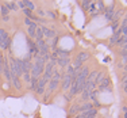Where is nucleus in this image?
<instances>
[{
	"label": "nucleus",
	"instance_id": "13",
	"mask_svg": "<svg viewBox=\"0 0 127 118\" xmlns=\"http://www.w3.org/2000/svg\"><path fill=\"white\" fill-rule=\"evenodd\" d=\"M77 111H80V105H73L69 110V116H74Z\"/></svg>",
	"mask_w": 127,
	"mask_h": 118
},
{
	"label": "nucleus",
	"instance_id": "24",
	"mask_svg": "<svg viewBox=\"0 0 127 118\" xmlns=\"http://www.w3.org/2000/svg\"><path fill=\"white\" fill-rule=\"evenodd\" d=\"M118 27H119V25H118V22H114L112 25H111V29H112V30H116Z\"/></svg>",
	"mask_w": 127,
	"mask_h": 118
},
{
	"label": "nucleus",
	"instance_id": "11",
	"mask_svg": "<svg viewBox=\"0 0 127 118\" xmlns=\"http://www.w3.org/2000/svg\"><path fill=\"white\" fill-rule=\"evenodd\" d=\"M93 109V103H84L80 106V111L84 113V111H88V110H92Z\"/></svg>",
	"mask_w": 127,
	"mask_h": 118
},
{
	"label": "nucleus",
	"instance_id": "30",
	"mask_svg": "<svg viewBox=\"0 0 127 118\" xmlns=\"http://www.w3.org/2000/svg\"><path fill=\"white\" fill-rule=\"evenodd\" d=\"M123 116H125V118H127V111H123Z\"/></svg>",
	"mask_w": 127,
	"mask_h": 118
},
{
	"label": "nucleus",
	"instance_id": "12",
	"mask_svg": "<svg viewBox=\"0 0 127 118\" xmlns=\"http://www.w3.org/2000/svg\"><path fill=\"white\" fill-rule=\"evenodd\" d=\"M35 39H37V41L43 39V31H42V27H37V30H35Z\"/></svg>",
	"mask_w": 127,
	"mask_h": 118
},
{
	"label": "nucleus",
	"instance_id": "17",
	"mask_svg": "<svg viewBox=\"0 0 127 118\" xmlns=\"http://www.w3.org/2000/svg\"><path fill=\"white\" fill-rule=\"evenodd\" d=\"M5 7L8 8V10H16V4L15 3H12V1H8V3H5Z\"/></svg>",
	"mask_w": 127,
	"mask_h": 118
},
{
	"label": "nucleus",
	"instance_id": "4",
	"mask_svg": "<svg viewBox=\"0 0 127 118\" xmlns=\"http://www.w3.org/2000/svg\"><path fill=\"white\" fill-rule=\"evenodd\" d=\"M72 76L70 75H65L62 79V90L64 91H66V90H69V87H70V84H72Z\"/></svg>",
	"mask_w": 127,
	"mask_h": 118
},
{
	"label": "nucleus",
	"instance_id": "23",
	"mask_svg": "<svg viewBox=\"0 0 127 118\" xmlns=\"http://www.w3.org/2000/svg\"><path fill=\"white\" fill-rule=\"evenodd\" d=\"M23 75H25V80H26V81H30V80H31V75H30V73H23Z\"/></svg>",
	"mask_w": 127,
	"mask_h": 118
},
{
	"label": "nucleus",
	"instance_id": "27",
	"mask_svg": "<svg viewBox=\"0 0 127 118\" xmlns=\"http://www.w3.org/2000/svg\"><path fill=\"white\" fill-rule=\"evenodd\" d=\"M122 26H127V16L123 19V25H122Z\"/></svg>",
	"mask_w": 127,
	"mask_h": 118
},
{
	"label": "nucleus",
	"instance_id": "7",
	"mask_svg": "<svg viewBox=\"0 0 127 118\" xmlns=\"http://www.w3.org/2000/svg\"><path fill=\"white\" fill-rule=\"evenodd\" d=\"M42 31H43V37H46V38H54V37H56V33H54L53 30L45 27V26L42 27Z\"/></svg>",
	"mask_w": 127,
	"mask_h": 118
},
{
	"label": "nucleus",
	"instance_id": "19",
	"mask_svg": "<svg viewBox=\"0 0 127 118\" xmlns=\"http://www.w3.org/2000/svg\"><path fill=\"white\" fill-rule=\"evenodd\" d=\"M1 15H3V18L8 16V8L5 7V5H3V7H1Z\"/></svg>",
	"mask_w": 127,
	"mask_h": 118
},
{
	"label": "nucleus",
	"instance_id": "8",
	"mask_svg": "<svg viewBox=\"0 0 127 118\" xmlns=\"http://www.w3.org/2000/svg\"><path fill=\"white\" fill-rule=\"evenodd\" d=\"M120 37H122V31H120V30H118V31L115 33V34L112 35V37H111V39H110V44H111V45L116 44V42L120 39Z\"/></svg>",
	"mask_w": 127,
	"mask_h": 118
},
{
	"label": "nucleus",
	"instance_id": "5",
	"mask_svg": "<svg viewBox=\"0 0 127 118\" xmlns=\"http://www.w3.org/2000/svg\"><path fill=\"white\" fill-rule=\"evenodd\" d=\"M69 61H70L69 56H66V57H58V59H57V62H58V65L61 66V68H65V66L69 64Z\"/></svg>",
	"mask_w": 127,
	"mask_h": 118
},
{
	"label": "nucleus",
	"instance_id": "29",
	"mask_svg": "<svg viewBox=\"0 0 127 118\" xmlns=\"http://www.w3.org/2000/svg\"><path fill=\"white\" fill-rule=\"evenodd\" d=\"M39 15H41V16H43V15H45V12H43L42 10H39Z\"/></svg>",
	"mask_w": 127,
	"mask_h": 118
},
{
	"label": "nucleus",
	"instance_id": "18",
	"mask_svg": "<svg viewBox=\"0 0 127 118\" xmlns=\"http://www.w3.org/2000/svg\"><path fill=\"white\" fill-rule=\"evenodd\" d=\"M25 7L27 8V10H34V4H32V1H29V0H26L25 1Z\"/></svg>",
	"mask_w": 127,
	"mask_h": 118
},
{
	"label": "nucleus",
	"instance_id": "9",
	"mask_svg": "<svg viewBox=\"0 0 127 118\" xmlns=\"http://www.w3.org/2000/svg\"><path fill=\"white\" fill-rule=\"evenodd\" d=\"M108 87H110V79H107V77H105L104 80H103L101 83L99 84V90H100V91H103V90L108 88Z\"/></svg>",
	"mask_w": 127,
	"mask_h": 118
},
{
	"label": "nucleus",
	"instance_id": "3",
	"mask_svg": "<svg viewBox=\"0 0 127 118\" xmlns=\"http://www.w3.org/2000/svg\"><path fill=\"white\" fill-rule=\"evenodd\" d=\"M88 59H89V54L87 53V52L80 53V54L77 56L76 61H74V68H78V66H81V64H83V61H87Z\"/></svg>",
	"mask_w": 127,
	"mask_h": 118
},
{
	"label": "nucleus",
	"instance_id": "20",
	"mask_svg": "<svg viewBox=\"0 0 127 118\" xmlns=\"http://www.w3.org/2000/svg\"><path fill=\"white\" fill-rule=\"evenodd\" d=\"M120 54H122V57H127V44L125 46H122V50H120Z\"/></svg>",
	"mask_w": 127,
	"mask_h": 118
},
{
	"label": "nucleus",
	"instance_id": "6",
	"mask_svg": "<svg viewBox=\"0 0 127 118\" xmlns=\"http://www.w3.org/2000/svg\"><path fill=\"white\" fill-rule=\"evenodd\" d=\"M114 10H115V7H114V5H111V7H108V8H105V10H104L105 18H107L108 20H111V19H112V18H114V15H115Z\"/></svg>",
	"mask_w": 127,
	"mask_h": 118
},
{
	"label": "nucleus",
	"instance_id": "1",
	"mask_svg": "<svg viewBox=\"0 0 127 118\" xmlns=\"http://www.w3.org/2000/svg\"><path fill=\"white\" fill-rule=\"evenodd\" d=\"M10 45H11V38L8 37V34L4 30L0 29V48L3 50H5V49H10Z\"/></svg>",
	"mask_w": 127,
	"mask_h": 118
},
{
	"label": "nucleus",
	"instance_id": "2",
	"mask_svg": "<svg viewBox=\"0 0 127 118\" xmlns=\"http://www.w3.org/2000/svg\"><path fill=\"white\" fill-rule=\"evenodd\" d=\"M60 80H61V73L60 72H53V76H51L50 81H49V92L56 91L60 84Z\"/></svg>",
	"mask_w": 127,
	"mask_h": 118
},
{
	"label": "nucleus",
	"instance_id": "31",
	"mask_svg": "<svg viewBox=\"0 0 127 118\" xmlns=\"http://www.w3.org/2000/svg\"><path fill=\"white\" fill-rule=\"evenodd\" d=\"M123 87H125V92H127V84H125Z\"/></svg>",
	"mask_w": 127,
	"mask_h": 118
},
{
	"label": "nucleus",
	"instance_id": "22",
	"mask_svg": "<svg viewBox=\"0 0 127 118\" xmlns=\"http://www.w3.org/2000/svg\"><path fill=\"white\" fill-rule=\"evenodd\" d=\"M57 41H58V38H57V37H54V38H53V44H51V48H53V49H56Z\"/></svg>",
	"mask_w": 127,
	"mask_h": 118
},
{
	"label": "nucleus",
	"instance_id": "32",
	"mask_svg": "<svg viewBox=\"0 0 127 118\" xmlns=\"http://www.w3.org/2000/svg\"><path fill=\"white\" fill-rule=\"evenodd\" d=\"M123 84H127V79H126V80H125V81H123Z\"/></svg>",
	"mask_w": 127,
	"mask_h": 118
},
{
	"label": "nucleus",
	"instance_id": "10",
	"mask_svg": "<svg viewBox=\"0 0 127 118\" xmlns=\"http://www.w3.org/2000/svg\"><path fill=\"white\" fill-rule=\"evenodd\" d=\"M11 81H12L14 87H15L16 90H20V88H22V84H20V80H19V77H16V76H12V77H11Z\"/></svg>",
	"mask_w": 127,
	"mask_h": 118
},
{
	"label": "nucleus",
	"instance_id": "16",
	"mask_svg": "<svg viewBox=\"0 0 127 118\" xmlns=\"http://www.w3.org/2000/svg\"><path fill=\"white\" fill-rule=\"evenodd\" d=\"M103 80H104V73L99 72V73H97V76H96V79H95V86H96V84H100Z\"/></svg>",
	"mask_w": 127,
	"mask_h": 118
},
{
	"label": "nucleus",
	"instance_id": "21",
	"mask_svg": "<svg viewBox=\"0 0 127 118\" xmlns=\"http://www.w3.org/2000/svg\"><path fill=\"white\" fill-rule=\"evenodd\" d=\"M91 3H92V1H88V0H84V1H81V7H83V8H88L89 5H91Z\"/></svg>",
	"mask_w": 127,
	"mask_h": 118
},
{
	"label": "nucleus",
	"instance_id": "15",
	"mask_svg": "<svg viewBox=\"0 0 127 118\" xmlns=\"http://www.w3.org/2000/svg\"><path fill=\"white\" fill-rule=\"evenodd\" d=\"M38 79L39 77H32L31 76V80H30V84H31V90H37V84H38Z\"/></svg>",
	"mask_w": 127,
	"mask_h": 118
},
{
	"label": "nucleus",
	"instance_id": "14",
	"mask_svg": "<svg viewBox=\"0 0 127 118\" xmlns=\"http://www.w3.org/2000/svg\"><path fill=\"white\" fill-rule=\"evenodd\" d=\"M126 44H127V35H122V37H120V39L116 42L118 46H125Z\"/></svg>",
	"mask_w": 127,
	"mask_h": 118
},
{
	"label": "nucleus",
	"instance_id": "28",
	"mask_svg": "<svg viewBox=\"0 0 127 118\" xmlns=\"http://www.w3.org/2000/svg\"><path fill=\"white\" fill-rule=\"evenodd\" d=\"M47 14H49V16H50V18H56V15H54L53 12H47Z\"/></svg>",
	"mask_w": 127,
	"mask_h": 118
},
{
	"label": "nucleus",
	"instance_id": "26",
	"mask_svg": "<svg viewBox=\"0 0 127 118\" xmlns=\"http://www.w3.org/2000/svg\"><path fill=\"white\" fill-rule=\"evenodd\" d=\"M18 5H19V7H22L23 10L26 8V7H25V1H18Z\"/></svg>",
	"mask_w": 127,
	"mask_h": 118
},
{
	"label": "nucleus",
	"instance_id": "25",
	"mask_svg": "<svg viewBox=\"0 0 127 118\" xmlns=\"http://www.w3.org/2000/svg\"><path fill=\"white\" fill-rule=\"evenodd\" d=\"M25 23H26V25H27V26H29V27H30V26H31V23H32V20H30V19H27V18H26V20H25Z\"/></svg>",
	"mask_w": 127,
	"mask_h": 118
}]
</instances>
